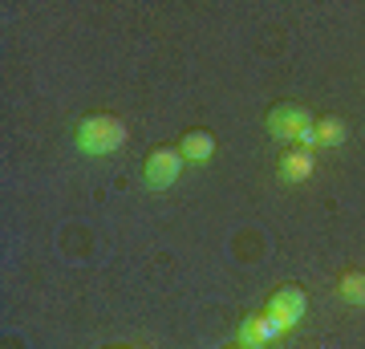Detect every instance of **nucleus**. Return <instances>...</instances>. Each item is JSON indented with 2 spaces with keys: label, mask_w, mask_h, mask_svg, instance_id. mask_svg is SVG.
<instances>
[{
  "label": "nucleus",
  "mask_w": 365,
  "mask_h": 349,
  "mask_svg": "<svg viewBox=\"0 0 365 349\" xmlns=\"http://www.w3.org/2000/svg\"><path fill=\"white\" fill-rule=\"evenodd\" d=\"M73 146L90 158H106L118 155L126 146V122L118 114H86L73 126Z\"/></svg>",
  "instance_id": "nucleus-1"
},
{
  "label": "nucleus",
  "mask_w": 365,
  "mask_h": 349,
  "mask_svg": "<svg viewBox=\"0 0 365 349\" xmlns=\"http://www.w3.org/2000/svg\"><path fill=\"white\" fill-rule=\"evenodd\" d=\"M313 171H317V155H313V151H300V146L284 151L280 163H276V175H280V183H288V187L309 183V179H313Z\"/></svg>",
  "instance_id": "nucleus-6"
},
{
  "label": "nucleus",
  "mask_w": 365,
  "mask_h": 349,
  "mask_svg": "<svg viewBox=\"0 0 365 349\" xmlns=\"http://www.w3.org/2000/svg\"><path fill=\"white\" fill-rule=\"evenodd\" d=\"M182 167H187V158L179 155V146H155V151L143 158V183L150 191H167V187L179 183Z\"/></svg>",
  "instance_id": "nucleus-3"
},
{
  "label": "nucleus",
  "mask_w": 365,
  "mask_h": 349,
  "mask_svg": "<svg viewBox=\"0 0 365 349\" xmlns=\"http://www.w3.org/2000/svg\"><path fill=\"white\" fill-rule=\"evenodd\" d=\"M264 309L272 313V317H280V321L292 329V325H300L304 317H309V293L300 285H280L268 293V305Z\"/></svg>",
  "instance_id": "nucleus-5"
},
{
  "label": "nucleus",
  "mask_w": 365,
  "mask_h": 349,
  "mask_svg": "<svg viewBox=\"0 0 365 349\" xmlns=\"http://www.w3.org/2000/svg\"><path fill=\"white\" fill-rule=\"evenodd\" d=\"M118 349H126V345H118Z\"/></svg>",
  "instance_id": "nucleus-11"
},
{
  "label": "nucleus",
  "mask_w": 365,
  "mask_h": 349,
  "mask_svg": "<svg viewBox=\"0 0 365 349\" xmlns=\"http://www.w3.org/2000/svg\"><path fill=\"white\" fill-rule=\"evenodd\" d=\"M337 293L349 305H365V268H345L337 276Z\"/></svg>",
  "instance_id": "nucleus-9"
},
{
  "label": "nucleus",
  "mask_w": 365,
  "mask_h": 349,
  "mask_svg": "<svg viewBox=\"0 0 365 349\" xmlns=\"http://www.w3.org/2000/svg\"><path fill=\"white\" fill-rule=\"evenodd\" d=\"M175 146H179V155L187 158V163H207V158L215 155V134L203 130V126H195V130H187Z\"/></svg>",
  "instance_id": "nucleus-7"
},
{
  "label": "nucleus",
  "mask_w": 365,
  "mask_h": 349,
  "mask_svg": "<svg viewBox=\"0 0 365 349\" xmlns=\"http://www.w3.org/2000/svg\"><path fill=\"white\" fill-rule=\"evenodd\" d=\"M317 118L304 110L300 102H276L268 114H264V126L272 134L276 143H300V134L313 126Z\"/></svg>",
  "instance_id": "nucleus-2"
},
{
  "label": "nucleus",
  "mask_w": 365,
  "mask_h": 349,
  "mask_svg": "<svg viewBox=\"0 0 365 349\" xmlns=\"http://www.w3.org/2000/svg\"><path fill=\"white\" fill-rule=\"evenodd\" d=\"M227 349H244V345H235V341H232V345H227Z\"/></svg>",
  "instance_id": "nucleus-10"
},
{
  "label": "nucleus",
  "mask_w": 365,
  "mask_h": 349,
  "mask_svg": "<svg viewBox=\"0 0 365 349\" xmlns=\"http://www.w3.org/2000/svg\"><path fill=\"white\" fill-rule=\"evenodd\" d=\"M284 333H288V325L264 309V313H252V317H244L240 333H235V345H244V349H268V345H276Z\"/></svg>",
  "instance_id": "nucleus-4"
},
{
  "label": "nucleus",
  "mask_w": 365,
  "mask_h": 349,
  "mask_svg": "<svg viewBox=\"0 0 365 349\" xmlns=\"http://www.w3.org/2000/svg\"><path fill=\"white\" fill-rule=\"evenodd\" d=\"M313 134H317V151H329V146H341L345 143V118L337 114H329V118H317L313 122Z\"/></svg>",
  "instance_id": "nucleus-8"
}]
</instances>
